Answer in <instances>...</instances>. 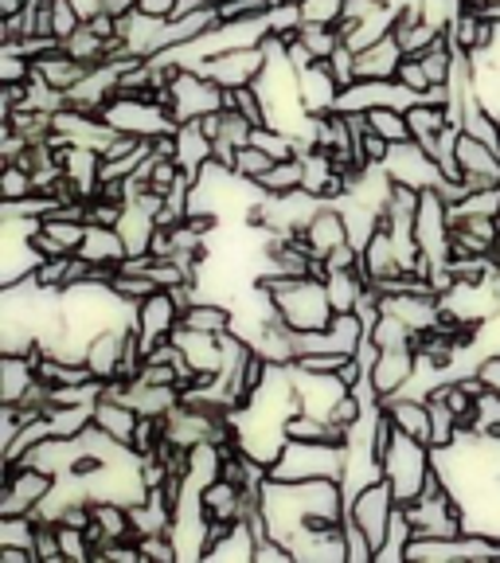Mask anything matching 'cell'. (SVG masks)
<instances>
[{
  "label": "cell",
  "instance_id": "1",
  "mask_svg": "<svg viewBox=\"0 0 500 563\" xmlns=\"http://www.w3.org/2000/svg\"><path fill=\"white\" fill-rule=\"evenodd\" d=\"M258 286L274 298V309L293 333H321V329L333 325V298H329L325 278L316 274H301V278H290V274H258Z\"/></svg>",
  "mask_w": 500,
  "mask_h": 563
},
{
  "label": "cell",
  "instance_id": "2",
  "mask_svg": "<svg viewBox=\"0 0 500 563\" xmlns=\"http://www.w3.org/2000/svg\"><path fill=\"white\" fill-rule=\"evenodd\" d=\"M379 470H384L387 485L396 489L399 505H411V501H419L422 489H426V482H431V474H434V446L411 439V434H403L396 427L384 457H379Z\"/></svg>",
  "mask_w": 500,
  "mask_h": 563
},
{
  "label": "cell",
  "instance_id": "3",
  "mask_svg": "<svg viewBox=\"0 0 500 563\" xmlns=\"http://www.w3.org/2000/svg\"><path fill=\"white\" fill-rule=\"evenodd\" d=\"M344 466H348V446L344 442L290 439L278 454V462L270 466V477H278V482H313V477L341 482Z\"/></svg>",
  "mask_w": 500,
  "mask_h": 563
},
{
  "label": "cell",
  "instance_id": "4",
  "mask_svg": "<svg viewBox=\"0 0 500 563\" xmlns=\"http://www.w3.org/2000/svg\"><path fill=\"white\" fill-rule=\"evenodd\" d=\"M165 98L176 122H192V118L215 114V110L227 106V90H223L220 82H211L203 70H192V67L176 70V79L168 82Z\"/></svg>",
  "mask_w": 500,
  "mask_h": 563
},
{
  "label": "cell",
  "instance_id": "5",
  "mask_svg": "<svg viewBox=\"0 0 500 563\" xmlns=\"http://www.w3.org/2000/svg\"><path fill=\"white\" fill-rule=\"evenodd\" d=\"M55 489V474L32 466V462H12L4 466V485H0V517L12 512H35Z\"/></svg>",
  "mask_w": 500,
  "mask_h": 563
},
{
  "label": "cell",
  "instance_id": "6",
  "mask_svg": "<svg viewBox=\"0 0 500 563\" xmlns=\"http://www.w3.org/2000/svg\"><path fill=\"white\" fill-rule=\"evenodd\" d=\"M396 509H399V497H396V489L387 485V477L364 485V489L348 501V517L356 520L364 532H368V540L376 544V552L384 548L387 528H391V517H396Z\"/></svg>",
  "mask_w": 500,
  "mask_h": 563
},
{
  "label": "cell",
  "instance_id": "7",
  "mask_svg": "<svg viewBox=\"0 0 500 563\" xmlns=\"http://www.w3.org/2000/svg\"><path fill=\"white\" fill-rule=\"evenodd\" d=\"M384 168L391 173V180L396 185H411V188H442V180H446V173H442V165L431 157V153L422 150L419 141H399V145H391L387 150V161Z\"/></svg>",
  "mask_w": 500,
  "mask_h": 563
},
{
  "label": "cell",
  "instance_id": "8",
  "mask_svg": "<svg viewBox=\"0 0 500 563\" xmlns=\"http://www.w3.org/2000/svg\"><path fill=\"white\" fill-rule=\"evenodd\" d=\"M196 70H203V75H208L211 82H220L223 90L251 87V82H258V75L266 70V47L263 44L231 47V52L211 55V59L200 63Z\"/></svg>",
  "mask_w": 500,
  "mask_h": 563
},
{
  "label": "cell",
  "instance_id": "9",
  "mask_svg": "<svg viewBox=\"0 0 500 563\" xmlns=\"http://www.w3.org/2000/svg\"><path fill=\"white\" fill-rule=\"evenodd\" d=\"M133 325H137L145 352H153L160 341H168V336H173L176 325H180V306H176V298L168 290H157V294H149L145 301H137V306H133Z\"/></svg>",
  "mask_w": 500,
  "mask_h": 563
},
{
  "label": "cell",
  "instance_id": "10",
  "mask_svg": "<svg viewBox=\"0 0 500 563\" xmlns=\"http://www.w3.org/2000/svg\"><path fill=\"white\" fill-rule=\"evenodd\" d=\"M414 376H419V352H414V344H399V349H379L376 364H371V372H368L371 387H376V391L384 399H391V396H399V391H407Z\"/></svg>",
  "mask_w": 500,
  "mask_h": 563
},
{
  "label": "cell",
  "instance_id": "11",
  "mask_svg": "<svg viewBox=\"0 0 500 563\" xmlns=\"http://www.w3.org/2000/svg\"><path fill=\"white\" fill-rule=\"evenodd\" d=\"M298 82H301V98H305L309 114L313 118L333 114L336 102H341V82H336V75L329 70V59H313L309 67H301Z\"/></svg>",
  "mask_w": 500,
  "mask_h": 563
},
{
  "label": "cell",
  "instance_id": "12",
  "mask_svg": "<svg viewBox=\"0 0 500 563\" xmlns=\"http://www.w3.org/2000/svg\"><path fill=\"white\" fill-rule=\"evenodd\" d=\"M130 329V325H125ZM125 329H102L87 341L82 349V364L95 372L98 379H118L122 376V352H125Z\"/></svg>",
  "mask_w": 500,
  "mask_h": 563
},
{
  "label": "cell",
  "instance_id": "13",
  "mask_svg": "<svg viewBox=\"0 0 500 563\" xmlns=\"http://www.w3.org/2000/svg\"><path fill=\"white\" fill-rule=\"evenodd\" d=\"M301 235H305L313 258H321V263H325L336 246L348 243V223H344V216H341V208H336V203H325V208L309 220V228L301 231Z\"/></svg>",
  "mask_w": 500,
  "mask_h": 563
},
{
  "label": "cell",
  "instance_id": "14",
  "mask_svg": "<svg viewBox=\"0 0 500 563\" xmlns=\"http://www.w3.org/2000/svg\"><path fill=\"white\" fill-rule=\"evenodd\" d=\"M384 411L391 415L399 431L411 434V439L426 442L431 446V404L422 396H411V391H399V396L384 399Z\"/></svg>",
  "mask_w": 500,
  "mask_h": 563
},
{
  "label": "cell",
  "instance_id": "15",
  "mask_svg": "<svg viewBox=\"0 0 500 563\" xmlns=\"http://www.w3.org/2000/svg\"><path fill=\"white\" fill-rule=\"evenodd\" d=\"M403 59H407L403 44L391 32L384 40H376L371 47H364V52H356V79H396V70Z\"/></svg>",
  "mask_w": 500,
  "mask_h": 563
},
{
  "label": "cell",
  "instance_id": "16",
  "mask_svg": "<svg viewBox=\"0 0 500 563\" xmlns=\"http://www.w3.org/2000/svg\"><path fill=\"white\" fill-rule=\"evenodd\" d=\"M208 161H215V141L200 130V122L192 118V122L176 125V165L185 168V173L196 180Z\"/></svg>",
  "mask_w": 500,
  "mask_h": 563
},
{
  "label": "cell",
  "instance_id": "17",
  "mask_svg": "<svg viewBox=\"0 0 500 563\" xmlns=\"http://www.w3.org/2000/svg\"><path fill=\"white\" fill-rule=\"evenodd\" d=\"M79 255L95 266H122L130 258V246H125L122 231L102 228V223H87V239H82Z\"/></svg>",
  "mask_w": 500,
  "mask_h": 563
},
{
  "label": "cell",
  "instance_id": "18",
  "mask_svg": "<svg viewBox=\"0 0 500 563\" xmlns=\"http://www.w3.org/2000/svg\"><path fill=\"white\" fill-rule=\"evenodd\" d=\"M137 422H141V415L133 411L125 399L102 396L95 404V427L110 434L114 442H122V446H130V442H133V434H137Z\"/></svg>",
  "mask_w": 500,
  "mask_h": 563
},
{
  "label": "cell",
  "instance_id": "19",
  "mask_svg": "<svg viewBox=\"0 0 500 563\" xmlns=\"http://www.w3.org/2000/svg\"><path fill=\"white\" fill-rule=\"evenodd\" d=\"M32 67L44 75L52 87H59V90H70L75 82H82L87 79V63H79L75 55H67L63 52V44L59 47H52V52H44V55H35L32 59Z\"/></svg>",
  "mask_w": 500,
  "mask_h": 563
},
{
  "label": "cell",
  "instance_id": "20",
  "mask_svg": "<svg viewBox=\"0 0 500 563\" xmlns=\"http://www.w3.org/2000/svg\"><path fill=\"white\" fill-rule=\"evenodd\" d=\"M325 286H329V298H333L336 313H352V309L360 306L364 290H368V274L364 271H329Z\"/></svg>",
  "mask_w": 500,
  "mask_h": 563
},
{
  "label": "cell",
  "instance_id": "21",
  "mask_svg": "<svg viewBox=\"0 0 500 563\" xmlns=\"http://www.w3.org/2000/svg\"><path fill=\"white\" fill-rule=\"evenodd\" d=\"M411 540H414V525H411V517H407L403 505H399L396 517H391V528H387L384 548L376 552V563H407V548H411Z\"/></svg>",
  "mask_w": 500,
  "mask_h": 563
},
{
  "label": "cell",
  "instance_id": "22",
  "mask_svg": "<svg viewBox=\"0 0 500 563\" xmlns=\"http://www.w3.org/2000/svg\"><path fill=\"white\" fill-rule=\"evenodd\" d=\"M258 188L270 196H286V192H298V188H305V165H301V157H290V161H278V165L270 168V173L258 180Z\"/></svg>",
  "mask_w": 500,
  "mask_h": 563
},
{
  "label": "cell",
  "instance_id": "23",
  "mask_svg": "<svg viewBox=\"0 0 500 563\" xmlns=\"http://www.w3.org/2000/svg\"><path fill=\"white\" fill-rule=\"evenodd\" d=\"M368 130H376L391 145L411 141V122H407V110H399V106H376V110H368Z\"/></svg>",
  "mask_w": 500,
  "mask_h": 563
},
{
  "label": "cell",
  "instance_id": "24",
  "mask_svg": "<svg viewBox=\"0 0 500 563\" xmlns=\"http://www.w3.org/2000/svg\"><path fill=\"white\" fill-rule=\"evenodd\" d=\"M63 52L75 55V59L87 63V67H98V63H105V40L90 24H82L79 32L63 40Z\"/></svg>",
  "mask_w": 500,
  "mask_h": 563
},
{
  "label": "cell",
  "instance_id": "25",
  "mask_svg": "<svg viewBox=\"0 0 500 563\" xmlns=\"http://www.w3.org/2000/svg\"><path fill=\"white\" fill-rule=\"evenodd\" d=\"M35 192H40V188H35L32 168H24L20 161H4V173H0V196H4V203L27 200V196H35Z\"/></svg>",
  "mask_w": 500,
  "mask_h": 563
},
{
  "label": "cell",
  "instance_id": "26",
  "mask_svg": "<svg viewBox=\"0 0 500 563\" xmlns=\"http://www.w3.org/2000/svg\"><path fill=\"white\" fill-rule=\"evenodd\" d=\"M44 231L52 239H59L63 251H70V255H79L82 239H87V223L70 220V216H55V211H47V216H44Z\"/></svg>",
  "mask_w": 500,
  "mask_h": 563
},
{
  "label": "cell",
  "instance_id": "27",
  "mask_svg": "<svg viewBox=\"0 0 500 563\" xmlns=\"http://www.w3.org/2000/svg\"><path fill=\"white\" fill-rule=\"evenodd\" d=\"M298 40L309 47V55H313V59H329V55L344 44L341 32H336V24H301Z\"/></svg>",
  "mask_w": 500,
  "mask_h": 563
},
{
  "label": "cell",
  "instance_id": "28",
  "mask_svg": "<svg viewBox=\"0 0 500 563\" xmlns=\"http://www.w3.org/2000/svg\"><path fill=\"white\" fill-rule=\"evenodd\" d=\"M47 9H52V27H55V40H59V44L87 24V12H82L79 0H47Z\"/></svg>",
  "mask_w": 500,
  "mask_h": 563
},
{
  "label": "cell",
  "instance_id": "29",
  "mask_svg": "<svg viewBox=\"0 0 500 563\" xmlns=\"http://www.w3.org/2000/svg\"><path fill=\"white\" fill-rule=\"evenodd\" d=\"M497 431H500V391H489V387H485L481 396H477L469 434H497Z\"/></svg>",
  "mask_w": 500,
  "mask_h": 563
},
{
  "label": "cell",
  "instance_id": "30",
  "mask_svg": "<svg viewBox=\"0 0 500 563\" xmlns=\"http://www.w3.org/2000/svg\"><path fill=\"white\" fill-rule=\"evenodd\" d=\"M274 165H278V161H274L266 150H258V145H243V150L235 153V173L246 176V180H255V185L270 173Z\"/></svg>",
  "mask_w": 500,
  "mask_h": 563
},
{
  "label": "cell",
  "instance_id": "31",
  "mask_svg": "<svg viewBox=\"0 0 500 563\" xmlns=\"http://www.w3.org/2000/svg\"><path fill=\"white\" fill-rule=\"evenodd\" d=\"M227 106L231 110H238V114H246L255 125H266V102H263V95H258L255 82H251V87L227 90Z\"/></svg>",
  "mask_w": 500,
  "mask_h": 563
},
{
  "label": "cell",
  "instance_id": "32",
  "mask_svg": "<svg viewBox=\"0 0 500 563\" xmlns=\"http://www.w3.org/2000/svg\"><path fill=\"white\" fill-rule=\"evenodd\" d=\"M344 548H348V563H371L376 560V544H371L368 532H364L352 517H344Z\"/></svg>",
  "mask_w": 500,
  "mask_h": 563
},
{
  "label": "cell",
  "instance_id": "33",
  "mask_svg": "<svg viewBox=\"0 0 500 563\" xmlns=\"http://www.w3.org/2000/svg\"><path fill=\"white\" fill-rule=\"evenodd\" d=\"M344 4L348 0H301V16L305 24H341Z\"/></svg>",
  "mask_w": 500,
  "mask_h": 563
},
{
  "label": "cell",
  "instance_id": "34",
  "mask_svg": "<svg viewBox=\"0 0 500 563\" xmlns=\"http://www.w3.org/2000/svg\"><path fill=\"white\" fill-rule=\"evenodd\" d=\"M396 79L403 82V87H411L414 95H426V90H434L431 75H426V67H422V59H419V55H407V59L399 63Z\"/></svg>",
  "mask_w": 500,
  "mask_h": 563
},
{
  "label": "cell",
  "instance_id": "35",
  "mask_svg": "<svg viewBox=\"0 0 500 563\" xmlns=\"http://www.w3.org/2000/svg\"><path fill=\"white\" fill-rule=\"evenodd\" d=\"M32 70L35 67L24 52H4V47H0V82H27Z\"/></svg>",
  "mask_w": 500,
  "mask_h": 563
},
{
  "label": "cell",
  "instance_id": "36",
  "mask_svg": "<svg viewBox=\"0 0 500 563\" xmlns=\"http://www.w3.org/2000/svg\"><path fill=\"white\" fill-rule=\"evenodd\" d=\"M329 70L336 75L341 90H344V87H352V82H356V47H348V44L336 47V52L329 55Z\"/></svg>",
  "mask_w": 500,
  "mask_h": 563
},
{
  "label": "cell",
  "instance_id": "37",
  "mask_svg": "<svg viewBox=\"0 0 500 563\" xmlns=\"http://www.w3.org/2000/svg\"><path fill=\"white\" fill-rule=\"evenodd\" d=\"M293 364L305 372H341L344 364H348V356H344V352H305V356H298Z\"/></svg>",
  "mask_w": 500,
  "mask_h": 563
},
{
  "label": "cell",
  "instance_id": "38",
  "mask_svg": "<svg viewBox=\"0 0 500 563\" xmlns=\"http://www.w3.org/2000/svg\"><path fill=\"white\" fill-rule=\"evenodd\" d=\"M255 563H293V552L278 537H263L255 544Z\"/></svg>",
  "mask_w": 500,
  "mask_h": 563
},
{
  "label": "cell",
  "instance_id": "39",
  "mask_svg": "<svg viewBox=\"0 0 500 563\" xmlns=\"http://www.w3.org/2000/svg\"><path fill=\"white\" fill-rule=\"evenodd\" d=\"M474 376L481 379L489 391H500V352H489V356H481L474 368Z\"/></svg>",
  "mask_w": 500,
  "mask_h": 563
},
{
  "label": "cell",
  "instance_id": "40",
  "mask_svg": "<svg viewBox=\"0 0 500 563\" xmlns=\"http://www.w3.org/2000/svg\"><path fill=\"white\" fill-rule=\"evenodd\" d=\"M149 145H153V157H160V161H176V130L157 133V137H153Z\"/></svg>",
  "mask_w": 500,
  "mask_h": 563
},
{
  "label": "cell",
  "instance_id": "41",
  "mask_svg": "<svg viewBox=\"0 0 500 563\" xmlns=\"http://www.w3.org/2000/svg\"><path fill=\"white\" fill-rule=\"evenodd\" d=\"M98 9L122 20V16H133V12H137V0H98Z\"/></svg>",
  "mask_w": 500,
  "mask_h": 563
},
{
  "label": "cell",
  "instance_id": "42",
  "mask_svg": "<svg viewBox=\"0 0 500 563\" xmlns=\"http://www.w3.org/2000/svg\"><path fill=\"white\" fill-rule=\"evenodd\" d=\"M492 251H500V235H497V246H492Z\"/></svg>",
  "mask_w": 500,
  "mask_h": 563
},
{
  "label": "cell",
  "instance_id": "43",
  "mask_svg": "<svg viewBox=\"0 0 500 563\" xmlns=\"http://www.w3.org/2000/svg\"><path fill=\"white\" fill-rule=\"evenodd\" d=\"M278 4H281V0H278ZM293 4H301V0H293Z\"/></svg>",
  "mask_w": 500,
  "mask_h": 563
},
{
  "label": "cell",
  "instance_id": "44",
  "mask_svg": "<svg viewBox=\"0 0 500 563\" xmlns=\"http://www.w3.org/2000/svg\"><path fill=\"white\" fill-rule=\"evenodd\" d=\"M497 439H500V431H497Z\"/></svg>",
  "mask_w": 500,
  "mask_h": 563
}]
</instances>
